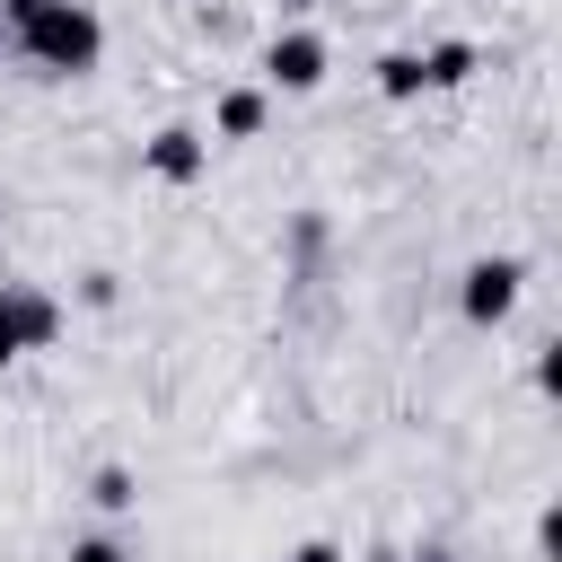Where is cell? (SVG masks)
<instances>
[{
  "instance_id": "e0dca14e",
  "label": "cell",
  "mask_w": 562,
  "mask_h": 562,
  "mask_svg": "<svg viewBox=\"0 0 562 562\" xmlns=\"http://www.w3.org/2000/svg\"><path fill=\"white\" fill-rule=\"evenodd\" d=\"M360 562H404V553H395V544H378V553H360Z\"/></svg>"
},
{
  "instance_id": "9a60e30c",
  "label": "cell",
  "mask_w": 562,
  "mask_h": 562,
  "mask_svg": "<svg viewBox=\"0 0 562 562\" xmlns=\"http://www.w3.org/2000/svg\"><path fill=\"white\" fill-rule=\"evenodd\" d=\"M307 9H325V0H281V18H290V26H299V18H307Z\"/></svg>"
},
{
  "instance_id": "6da1fadb",
  "label": "cell",
  "mask_w": 562,
  "mask_h": 562,
  "mask_svg": "<svg viewBox=\"0 0 562 562\" xmlns=\"http://www.w3.org/2000/svg\"><path fill=\"white\" fill-rule=\"evenodd\" d=\"M9 53L35 61L44 79H88V70L105 61V18H97L88 0H44V9H26V18L9 26Z\"/></svg>"
},
{
  "instance_id": "5b68a950",
  "label": "cell",
  "mask_w": 562,
  "mask_h": 562,
  "mask_svg": "<svg viewBox=\"0 0 562 562\" xmlns=\"http://www.w3.org/2000/svg\"><path fill=\"white\" fill-rule=\"evenodd\" d=\"M140 167H149L158 184H193V176L211 167V132H193V123H167V132H149V140H140Z\"/></svg>"
},
{
  "instance_id": "8992f818",
  "label": "cell",
  "mask_w": 562,
  "mask_h": 562,
  "mask_svg": "<svg viewBox=\"0 0 562 562\" xmlns=\"http://www.w3.org/2000/svg\"><path fill=\"white\" fill-rule=\"evenodd\" d=\"M483 70V44L474 35H439L430 53H422V88H465Z\"/></svg>"
},
{
  "instance_id": "ac0fdd59",
  "label": "cell",
  "mask_w": 562,
  "mask_h": 562,
  "mask_svg": "<svg viewBox=\"0 0 562 562\" xmlns=\"http://www.w3.org/2000/svg\"><path fill=\"white\" fill-rule=\"evenodd\" d=\"M0 53H9V18H0Z\"/></svg>"
},
{
  "instance_id": "7a4b0ae2",
  "label": "cell",
  "mask_w": 562,
  "mask_h": 562,
  "mask_svg": "<svg viewBox=\"0 0 562 562\" xmlns=\"http://www.w3.org/2000/svg\"><path fill=\"white\" fill-rule=\"evenodd\" d=\"M61 342V299L44 281H0V369Z\"/></svg>"
},
{
  "instance_id": "9c48e42d",
  "label": "cell",
  "mask_w": 562,
  "mask_h": 562,
  "mask_svg": "<svg viewBox=\"0 0 562 562\" xmlns=\"http://www.w3.org/2000/svg\"><path fill=\"white\" fill-rule=\"evenodd\" d=\"M378 97H422V53H378Z\"/></svg>"
},
{
  "instance_id": "52a82bcc",
  "label": "cell",
  "mask_w": 562,
  "mask_h": 562,
  "mask_svg": "<svg viewBox=\"0 0 562 562\" xmlns=\"http://www.w3.org/2000/svg\"><path fill=\"white\" fill-rule=\"evenodd\" d=\"M263 114H272V88H220L211 132H220V140H255V132H263Z\"/></svg>"
},
{
  "instance_id": "5bb4252c",
  "label": "cell",
  "mask_w": 562,
  "mask_h": 562,
  "mask_svg": "<svg viewBox=\"0 0 562 562\" xmlns=\"http://www.w3.org/2000/svg\"><path fill=\"white\" fill-rule=\"evenodd\" d=\"M404 562H457V553H448V544H422V553H404Z\"/></svg>"
},
{
  "instance_id": "3957f363",
  "label": "cell",
  "mask_w": 562,
  "mask_h": 562,
  "mask_svg": "<svg viewBox=\"0 0 562 562\" xmlns=\"http://www.w3.org/2000/svg\"><path fill=\"white\" fill-rule=\"evenodd\" d=\"M518 299H527V263H518V255H474V263L457 272V307H465V325H509Z\"/></svg>"
},
{
  "instance_id": "8fae6325",
  "label": "cell",
  "mask_w": 562,
  "mask_h": 562,
  "mask_svg": "<svg viewBox=\"0 0 562 562\" xmlns=\"http://www.w3.org/2000/svg\"><path fill=\"white\" fill-rule=\"evenodd\" d=\"M70 562H132V544H123V536H79Z\"/></svg>"
},
{
  "instance_id": "7c38bea8",
  "label": "cell",
  "mask_w": 562,
  "mask_h": 562,
  "mask_svg": "<svg viewBox=\"0 0 562 562\" xmlns=\"http://www.w3.org/2000/svg\"><path fill=\"white\" fill-rule=\"evenodd\" d=\"M536 553H544V562L562 553V509H544V518H536Z\"/></svg>"
},
{
  "instance_id": "ba28073f",
  "label": "cell",
  "mask_w": 562,
  "mask_h": 562,
  "mask_svg": "<svg viewBox=\"0 0 562 562\" xmlns=\"http://www.w3.org/2000/svg\"><path fill=\"white\" fill-rule=\"evenodd\" d=\"M88 501H97L105 518H123V509H140V474H132V465H97V474H88Z\"/></svg>"
},
{
  "instance_id": "277c9868",
  "label": "cell",
  "mask_w": 562,
  "mask_h": 562,
  "mask_svg": "<svg viewBox=\"0 0 562 562\" xmlns=\"http://www.w3.org/2000/svg\"><path fill=\"white\" fill-rule=\"evenodd\" d=\"M325 70H334V44H325L316 26H281V35L263 44V88H281V97L325 88Z\"/></svg>"
},
{
  "instance_id": "30bf717a",
  "label": "cell",
  "mask_w": 562,
  "mask_h": 562,
  "mask_svg": "<svg viewBox=\"0 0 562 562\" xmlns=\"http://www.w3.org/2000/svg\"><path fill=\"white\" fill-rule=\"evenodd\" d=\"M114 299H123V281H114V272H79V307H97V316H105Z\"/></svg>"
},
{
  "instance_id": "4fadbf2b",
  "label": "cell",
  "mask_w": 562,
  "mask_h": 562,
  "mask_svg": "<svg viewBox=\"0 0 562 562\" xmlns=\"http://www.w3.org/2000/svg\"><path fill=\"white\" fill-rule=\"evenodd\" d=\"M290 562H351V553H342V544H334V536H307V544H299V553H290Z\"/></svg>"
},
{
  "instance_id": "2e32d148",
  "label": "cell",
  "mask_w": 562,
  "mask_h": 562,
  "mask_svg": "<svg viewBox=\"0 0 562 562\" xmlns=\"http://www.w3.org/2000/svg\"><path fill=\"white\" fill-rule=\"evenodd\" d=\"M26 9H44V0H0V18H9V26H18V18H26Z\"/></svg>"
}]
</instances>
